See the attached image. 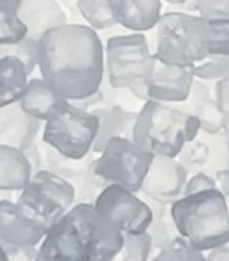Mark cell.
Returning a JSON list of instances; mask_svg holds the SVG:
<instances>
[{
  "instance_id": "6da1fadb",
  "label": "cell",
  "mask_w": 229,
  "mask_h": 261,
  "mask_svg": "<svg viewBox=\"0 0 229 261\" xmlns=\"http://www.w3.org/2000/svg\"><path fill=\"white\" fill-rule=\"evenodd\" d=\"M41 79L70 102L83 100L106 77L104 45L90 25L66 23L47 31L38 41Z\"/></svg>"
},
{
  "instance_id": "7a4b0ae2",
  "label": "cell",
  "mask_w": 229,
  "mask_h": 261,
  "mask_svg": "<svg viewBox=\"0 0 229 261\" xmlns=\"http://www.w3.org/2000/svg\"><path fill=\"white\" fill-rule=\"evenodd\" d=\"M124 232L91 202H75L43 236L34 261H115Z\"/></svg>"
},
{
  "instance_id": "3957f363",
  "label": "cell",
  "mask_w": 229,
  "mask_h": 261,
  "mask_svg": "<svg viewBox=\"0 0 229 261\" xmlns=\"http://www.w3.org/2000/svg\"><path fill=\"white\" fill-rule=\"evenodd\" d=\"M170 218L177 234L202 252L229 242V204L218 188L183 195L172 202Z\"/></svg>"
},
{
  "instance_id": "277c9868",
  "label": "cell",
  "mask_w": 229,
  "mask_h": 261,
  "mask_svg": "<svg viewBox=\"0 0 229 261\" xmlns=\"http://www.w3.org/2000/svg\"><path fill=\"white\" fill-rule=\"evenodd\" d=\"M200 120L181 111L177 106L145 100L138 111L131 140L154 156L177 158L185 143L197 140Z\"/></svg>"
},
{
  "instance_id": "5b68a950",
  "label": "cell",
  "mask_w": 229,
  "mask_h": 261,
  "mask_svg": "<svg viewBox=\"0 0 229 261\" xmlns=\"http://www.w3.org/2000/svg\"><path fill=\"white\" fill-rule=\"evenodd\" d=\"M156 29L154 58L170 66L192 68L208 58V22L199 15L163 13Z\"/></svg>"
},
{
  "instance_id": "8992f818",
  "label": "cell",
  "mask_w": 229,
  "mask_h": 261,
  "mask_svg": "<svg viewBox=\"0 0 229 261\" xmlns=\"http://www.w3.org/2000/svg\"><path fill=\"white\" fill-rule=\"evenodd\" d=\"M98 135V116L73 102H68L54 116L45 122L43 143L54 147L63 156L84 160L93 152V143Z\"/></svg>"
},
{
  "instance_id": "52a82bcc",
  "label": "cell",
  "mask_w": 229,
  "mask_h": 261,
  "mask_svg": "<svg viewBox=\"0 0 229 261\" xmlns=\"http://www.w3.org/2000/svg\"><path fill=\"white\" fill-rule=\"evenodd\" d=\"M106 54V77L109 86L122 90L133 84L145 83L154 65V54L149 41L142 33L120 34L108 40Z\"/></svg>"
},
{
  "instance_id": "ba28073f",
  "label": "cell",
  "mask_w": 229,
  "mask_h": 261,
  "mask_svg": "<svg viewBox=\"0 0 229 261\" xmlns=\"http://www.w3.org/2000/svg\"><path fill=\"white\" fill-rule=\"evenodd\" d=\"M152 160L154 154L136 145L131 138L117 136L106 143L100 158L95 160L93 170L108 185H118L138 193Z\"/></svg>"
},
{
  "instance_id": "9c48e42d",
  "label": "cell",
  "mask_w": 229,
  "mask_h": 261,
  "mask_svg": "<svg viewBox=\"0 0 229 261\" xmlns=\"http://www.w3.org/2000/svg\"><path fill=\"white\" fill-rule=\"evenodd\" d=\"M95 207L120 227L124 234H142L149 229L154 211L149 202L118 185H108L95 199Z\"/></svg>"
},
{
  "instance_id": "30bf717a",
  "label": "cell",
  "mask_w": 229,
  "mask_h": 261,
  "mask_svg": "<svg viewBox=\"0 0 229 261\" xmlns=\"http://www.w3.org/2000/svg\"><path fill=\"white\" fill-rule=\"evenodd\" d=\"M188 170L181 161L168 156H154L147 175L142 182L143 195L152 202L172 204L183 197Z\"/></svg>"
},
{
  "instance_id": "8fae6325",
  "label": "cell",
  "mask_w": 229,
  "mask_h": 261,
  "mask_svg": "<svg viewBox=\"0 0 229 261\" xmlns=\"http://www.w3.org/2000/svg\"><path fill=\"white\" fill-rule=\"evenodd\" d=\"M18 218L33 231L47 234L52 225L66 213V210L47 192L36 186L33 181L20 192L18 200L15 202Z\"/></svg>"
},
{
  "instance_id": "7c38bea8",
  "label": "cell",
  "mask_w": 229,
  "mask_h": 261,
  "mask_svg": "<svg viewBox=\"0 0 229 261\" xmlns=\"http://www.w3.org/2000/svg\"><path fill=\"white\" fill-rule=\"evenodd\" d=\"M193 81L195 77L192 68L165 65L154 58L150 75L145 81L147 97L149 100L165 102V104H181L188 98Z\"/></svg>"
},
{
  "instance_id": "4fadbf2b",
  "label": "cell",
  "mask_w": 229,
  "mask_h": 261,
  "mask_svg": "<svg viewBox=\"0 0 229 261\" xmlns=\"http://www.w3.org/2000/svg\"><path fill=\"white\" fill-rule=\"evenodd\" d=\"M40 129L41 122L23 111L20 102L0 108V145L26 150L36 142Z\"/></svg>"
},
{
  "instance_id": "5bb4252c",
  "label": "cell",
  "mask_w": 229,
  "mask_h": 261,
  "mask_svg": "<svg viewBox=\"0 0 229 261\" xmlns=\"http://www.w3.org/2000/svg\"><path fill=\"white\" fill-rule=\"evenodd\" d=\"M163 0H109L113 16L118 25L133 33L154 29L161 18Z\"/></svg>"
},
{
  "instance_id": "9a60e30c",
  "label": "cell",
  "mask_w": 229,
  "mask_h": 261,
  "mask_svg": "<svg viewBox=\"0 0 229 261\" xmlns=\"http://www.w3.org/2000/svg\"><path fill=\"white\" fill-rule=\"evenodd\" d=\"M18 16L27 25L29 36L36 41L47 31L68 23L65 9L58 0H22Z\"/></svg>"
},
{
  "instance_id": "2e32d148",
  "label": "cell",
  "mask_w": 229,
  "mask_h": 261,
  "mask_svg": "<svg viewBox=\"0 0 229 261\" xmlns=\"http://www.w3.org/2000/svg\"><path fill=\"white\" fill-rule=\"evenodd\" d=\"M93 113L98 116V135L93 143L95 154H100L109 140L117 136H124V138L133 136L138 113L128 111L118 104L108 106V108H95Z\"/></svg>"
},
{
  "instance_id": "e0dca14e",
  "label": "cell",
  "mask_w": 229,
  "mask_h": 261,
  "mask_svg": "<svg viewBox=\"0 0 229 261\" xmlns=\"http://www.w3.org/2000/svg\"><path fill=\"white\" fill-rule=\"evenodd\" d=\"M70 100H66L65 97L56 93L41 77H34V79H29V84H27L22 100H20V106H22L23 111L38 118L40 122H43V120L47 122L50 116H54Z\"/></svg>"
},
{
  "instance_id": "ac0fdd59",
  "label": "cell",
  "mask_w": 229,
  "mask_h": 261,
  "mask_svg": "<svg viewBox=\"0 0 229 261\" xmlns=\"http://www.w3.org/2000/svg\"><path fill=\"white\" fill-rule=\"evenodd\" d=\"M33 177V168L23 150L0 145V190L22 192Z\"/></svg>"
},
{
  "instance_id": "d6986e66",
  "label": "cell",
  "mask_w": 229,
  "mask_h": 261,
  "mask_svg": "<svg viewBox=\"0 0 229 261\" xmlns=\"http://www.w3.org/2000/svg\"><path fill=\"white\" fill-rule=\"evenodd\" d=\"M29 75L22 59L13 56L0 58V108L22 100L29 84Z\"/></svg>"
},
{
  "instance_id": "ffe728a7",
  "label": "cell",
  "mask_w": 229,
  "mask_h": 261,
  "mask_svg": "<svg viewBox=\"0 0 229 261\" xmlns=\"http://www.w3.org/2000/svg\"><path fill=\"white\" fill-rule=\"evenodd\" d=\"M43 234L29 229L16 215L15 202L8 199L0 200V243L36 247L41 243Z\"/></svg>"
},
{
  "instance_id": "44dd1931",
  "label": "cell",
  "mask_w": 229,
  "mask_h": 261,
  "mask_svg": "<svg viewBox=\"0 0 229 261\" xmlns=\"http://www.w3.org/2000/svg\"><path fill=\"white\" fill-rule=\"evenodd\" d=\"M90 158H84V160H72V158L63 156L61 152L54 149V147H48L45 149V165L50 172L61 175L63 179L70 181L73 186H79V182L83 181V177L86 175L88 168L91 165Z\"/></svg>"
},
{
  "instance_id": "7402d4cb",
  "label": "cell",
  "mask_w": 229,
  "mask_h": 261,
  "mask_svg": "<svg viewBox=\"0 0 229 261\" xmlns=\"http://www.w3.org/2000/svg\"><path fill=\"white\" fill-rule=\"evenodd\" d=\"M22 0H0V45L16 43L29 36L27 25L20 20Z\"/></svg>"
},
{
  "instance_id": "603a6c76",
  "label": "cell",
  "mask_w": 229,
  "mask_h": 261,
  "mask_svg": "<svg viewBox=\"0 0 229 261\" xmlns=\"http://www.w3.org/2000/svg\"><path fill=\"white\" fill-rule=\"evenodd\" d=\"M77 9L88 25L95 31L111 29L117 25L109 0H77Z\"/></svg>"
},
{
  "instance_id": "cb8c5ba5",
  "label": "cell",
  "mask_w": 229,
  "mask_h": 261,
  "mask_svg": "<svg viewBox=\"0 0 229 261\" xmlns=\"http://www.w3.org/2000/svg\"><path fill=\"white\" fill-rule=\"evenodd\" d=\"M152 261H206V256L202 250L195 249L192 243L177 234L165 249H161L154 256Z\"/></svg>"
},
{
  "instance_id": "d4e9b609",
  "label": "cell",
  "mask_w": 229,
  "mask_h": 261,
  "mask_svg": "<svg viewBox=\"0 0 229 261\" xmlns=\"http://www.w3.org/2000/svg\"><path fill=\"white\" fill-rule=\"evenodd\" d=\"M208 22V54L229 56V18L206 20Z\"/></svg>"
},
{
  "instance_id": "484cf974",
  "label": "cell",
  "mask_w": 229,
  "mask_h": 261,
  "mask_svg": "<svg viewBox=\"0 0 229 261\" xmlns=\"http://www.w3.org/2000/svg\"><path fill=\"white\" fill-rule=\"evenodd\" d=\"M192 72L199 81L229 79V56H208L204 61L192 66Z\"/></svg>"
},
{
  "instance_id": "4316f807",
  "label": "cell",
  "mask_w": 229,
  "mask_h": 261,
  "mask_svg": "<svg viewBox=\"0 0 229 261\" xmlns=\"http://www.w3.org/2000/svg\"><path fill=\"white\" fill-rule=\"evenodd\" d=\"M4 56H13V58L22 59L29 73H33L34 68L38 66V41L33 40L31 36H26L16 43L0 45V58H4Z\"/></svg>"
},
{
  "instance_id": "83f0119b",
  "label": "cell",
  "mask_w": 229,
  "mask_h": 261,
  "mask_svg": "<svg viewBox=\"0 0 229 261\" xmlns=\"http://www.w3.org/2000/svg\"><path fill=\"white\" fill-rule=\"evenodd\" d=\"M152 250V240L149 232L142 234H124L122 261H149Z\"/></svg>"
},
{
  "instance_id": "f1b7e54d",
  "label": "cell",
  "mask_w": 229,
  "mask_h": 261,
  "mask_svg": "<svg viewBox=\"0 0 229 261\" xmlns=\"http://www.w3.org/2000/svg\"><path fill=\"white\" fill-rule=\"evenodd\" d=\"M177 158L186 170L202 168L210 161V147L202 140H193V142L185 143Z\"/></svg>"
},
{
  "instance_id": "f546056e",
  "label": "cell",
  "mask_w": 229,
  "mask_h": 261,
  "mask_svg": "<svg viewBox=\"0 0 229 261\" xmlns=\"http://www.w3.org/2000/svg\"><path fill=\"white\" fill-rule=\"evenodd\" d=\"M93 165H95V160L91 161L90 168H88L86 175L83 177V181L79 182V186H77V199L75 202H95V199L98 197V193L102 192V190L108 186V182L104 181V179H100L97 174H95L93 170Z\"/></svg>"
},
{
  "instance_id": "4dcf8cb0",
  "label": "cell",
  "mask_w": 229,
  "mask_h": 261,
  "mask_svg": "<svg viewBox=\"0 0 229 261\" xmlns=\"http://www.w3.org/2000/svg\"><path fill=\"white\" fill-rule=\"evenodd\" d=\"M147 232L150 234V240H152V249H165L172 240L177 236V231H175L174 222L167 220L165 217H154L152 222H150Z\"/></svg>"
},
{
  "instance_id": "1f68e13d",
  "label": "cell",
  "mask_w": 229,
  "mask_h": 261,
  "mask_svg": "<svg viewBox=\"0 0 229 261\" xmlns=\"http://www.w3.org/2000/svg\"><path fill=\"white\" fill-rule=\"evenodd\" d=\"M210 98H211L210 91H208V86L204 84V81L195 79L193 81L192 90H190L188 98H186L185 102H181V104H177V108L181 109V111L188 113V115L199 116L200 111L204 109V106H206V102L210 100Z\"/></svg>"
},
{
  "instance_id": "d6a6232c",
  "label": "cell",
  "mask_w": 229,
  "mask_h": 261,
  "mask_svg": "<svg viewBox=\"0 0 229 261\" xmlns=\"http://www.w3.org/2000/svg\"><path fill=\"white\" fill-rule=\"evenodd\" d=\"M200 120V130L208 135H220L224 130V113L217 108L215 98H210L204 106V109L199 115Z\"/></svg>"
},
{
  "instance_id": "836d02e7",
  "label": "cell",
  "mask_w": 229,
  "mask_h": 261,
  "mask_svg": "<svg viewBox=\"0 0 229 261\" xmlns=\"http://www.w3.org/2000/svg\"><path fill=\"white\" fill-rule=\"evenodd\" d=\"M195 6L204 20L229 18V0H195Z\"/></svg>"
},
{
  "instance_id": "e575fe53",
  "label": "cell",
  "mask_w": 229,
  "mask_h": 261,
  "mask_svg": "<svg viewBox=\"0 0 229 261\" xmlns=\"http://www.w3.org/2000/svg\"><path fill=\"white\" fill-rule=\"evenodd\" d=\"M211 188H217L215 179L211 177L210 174H206V172H195V174L186 181L183 195H192V193H199V192L211 190Z\"/></svg>"
},
{
  "instance_id": "d590c367",
  "label": "cell",
  "mask_w": 229,
  "mask_h": 261,
  "mask_svg": "<svg viewBox=\"0 0 229 261\" xmlns=\"http://www.w3.org/2000/svg\"><path fill=\"white\" fill-rule=\"evenodd\" d=\"M4 247L9 261H34L36 259L38 249L36 247H26V245H11V243H0Z\"/></svg>"
},
{
  "instance_id": "8d00e7d4",
  "label": "cell",
  "mask_w": 229,
  "mask_h": 261,
  "mask_svg": "<svg viewBox=\"0 0 229 261\" xmlns=\"http://www.w3.org/2000/svg\"><path fill=\"white\" fill-rule=\"evenodd\" d=\"M215 104L224 115H229V79H220L215 84Z\"/></svg>"
},
{
  "instance_id": "74e56055",
  "label": "cell",
  "mask_w": 229,
  "mask_h": 261,
  "mask_svg": "<svg viewBox=\"0 0 229 261\" xmlns=\"http://www.w3.org/2000/svg\"><path fill=\"white\" fill-rule=\"evenodd\" d=\"M23 154H26V158L29 160L31 168H33V174H36V172H40L41 168H43V156H41V150L38 149L36 143L27 147V149L23 150Z\"/></svg>"
},
{
  "instance_id": "f35d334b",
  "label": "cell",
  "mask_w": 229,
  "mask_h": 261,
  "mask_svg": "<svg viewBox=\"0 0 229 261\" xmlns=\"http://www.w3.org/2000/svg\"><path fill=\"white\" fill-rule=\"evenodd\" d=\"M102 100H104V91H102V86H100L95 93H91L90 97L73 102V104L79 106V108H83V109H88V108H91V106H100Z\"/></svg>"
},
{
  "instance_id": "ab89813d",
  "label": "cell",
  "mask_w": 229,
  "mask_h": 261,
  "mask_svg": "<svg viewBox=\"0 0 229 261\" xmlns=\"http://www.w3.org/2000/svg\"><path fill=\"white\" fill-rule=\"evenodd\" d=\"M215 182H217V188L229 199V168L217 170V174H215Z\"/></svg>"
},
{
  "instance_id": "60d3db41",
  "label": "cell",
  "mask_w": 229,
  "mask_h": 261,
  "mask_svg": "<svg viewBox=\"0 0 229 261\" xmlns=\"http://www.w3.org/2000/svg\"><path fill=\"white\" fill-rule=\"evenodd\" d=\"M206 261H229V242L222 247L208 250Z\"/></svg>"
},
{
  "instance_id": "b9f144b4",
  "label": "cell",
  "mask_w": 229,
  "mask_h": 261,
  "mask_svg": "<svg viewBox=\"0 0 229 261\" xmlns=\"http://www.w3.org/2000/svg\"><path fill=\"white\" fill-rule=\"evenodd\" d=\"M224 133L229 138V115H224Z\"/></svg>"
},
{
  "instance_id": "7bdbcfd3",
  "label": "cell",
  "mask_w": 229,
  "mask_h": 261,
  "mask_svg": "<svg viewBox=\"0 0 229 261\" xmlns=\"http://www.w3.org/2000/svg\"><path fill=\"white\" fill-rule=\"evenodd\" d=\"M163 2H168V4H172V6H183V4H186L188 0H163Z\"/></svg>"
},
{
  "instance_id": "ee69618b",
  "label": "cell",
  "mask_w": 229,
  "mask_h": 261,
  "mask_svg": "<svg viewBox=\"0 0 229 261\" xmlns=\"http://www.w3.org/2000/svg\"><path fill=\"white\" fill-rule=\"evenodd\" d=\"M0 261H9L8 254H6V250H4V247H2V245H0Z\"/></svg>"
},
{
  "instance_id": "f6af8a7d",
  "label": "cell",
  "mask_w": 229,
  "mask_h": 261,
  "mask_svg": "<svg viewBox=\"0 0 229 261\" xmlns=\"http://www.w3.org/2000/svg\"><path fill=\"white\" fill-rule=\"evenodd\" d=\"M225 150H227V156H229V138H227V143H225Z\"/></svg>"
}]
</instances>
